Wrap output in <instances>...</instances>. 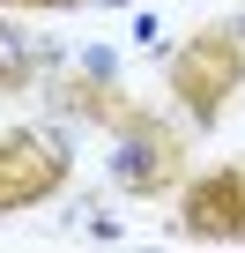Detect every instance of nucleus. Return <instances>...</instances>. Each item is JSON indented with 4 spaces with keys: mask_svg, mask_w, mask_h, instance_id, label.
<instances>
[{
    "mask_svg": "<svg viewBox=\"0 0 245 253\" xmlns=\"http://www.w3.org/2000/svg\"><path fill=\"white\" fill-rule=\"evenodd\" d=\"M8 8H82V0H8Z\"/></svg>",
    "mask_w": 245,
    "mask_h": 253,
    "instance_id": "423d86ee",
    "label": "nucleus"
},
{
    "mask_svg": "<svg viewBox=\"0 0 245 253\" xmlns=\"http://www.w3.org/2000/svg\"><path fill=\"white\" fill-rule=\"evenodd\" d=\"M60 104H74L82 119H97V126H111V134H127V142H141L171 179H178V134H171V119H156V112H141L119 82H97V75H67L60 82Z\"/></svg>",
    "mask_w": 245,
    "mask_h": 253,
    "instance_id": "f03ea898",
    "label": "nucleus"
},
{
    "mask_svg": "<svg viewBox=\"0 0 245 253\" xmlns=\"http://www.w3.org/2000/svg\"><path fill=\"white\" fill-rule=\"evenodd\" d=\"M37 75V52H30V38H15V23H0V89H23Z\"/></svg>",
    "mask_w": 245,
    "mask_h": 253,
    "instance_id": "39448f33",
    "label": "nucleus"
},
{
    "mask_svg": "<svg viewBox=\"0 0 245 253\" xmlns=\"http://www.w3.org/2000/svg\"><path fill=\"white\" fill-rule=\"evenodd\" d=\"M171 97L193 112V119H215L238 89H245V30H230V23H208V30H193L178 52H171Z\"/></svg>",
    "mask_w": 245,
    "mask_h": 253,
    "instance_id": "f257e3e1",
    "label": "nucleus"
},
{
    "mask_svg": "<svg viewBox=\"0 0 245 253\" xmlns=\"http://www.w3.org/2000/svg\"><path fill=\"white\" fill-rule=\"evenodd\" d=\"M67 186V149L37 126H15V134H0V216L15 209H37Z\"/></svg>",
    "mask_w": 245,
    "mask_h": 253,
    "instance_id": "7ed1b4c3",
    "label": "nucleus"
},
{
    "mask_svg": "<svg viewBox=\"0 0 245 253\" xmlns=\"http://www.w3.org/2000/svg\"><path fill=\"white\" fill-rule=\"evenodd\" d=\"M178 231H186V238H208V246L245 238V164H215V171L186 179V194H178Z\"/></svg>",
    "mask_w": 245,
    "mask_h": 253,
    "instance_id": "20e7f679",
    "label": "nucleus"
}]
</instances>
